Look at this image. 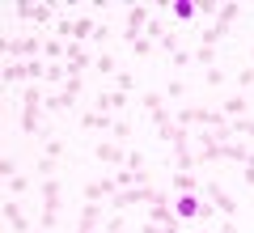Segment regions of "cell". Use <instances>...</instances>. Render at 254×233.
I'll return each mask as SVG.
<instances>
[{
	"label": "cell",
	"mask_w": 254,
	"mask_h": 233,
	"mask_svg": "<svg viewBox=\"0 0 254 233\" xmlns=\"http://www.w3.org/2000/svg\"><path fill=\"white\" fill-rule=\"evenodd\" d=\"M43 55V38L38 34H17V38H4V60H17V64H30Z\"/></svg>",
	"instance_id": "6da1fadb"
},
{
	"label": "cell",
	"mask_w": 254,
	"mask_h": 233,
	"mask_svg": "<svg viewBox=\"0 0 254 233\" xmlns=\"http://www.w3.org/2000/svg\"><path fill=\"white\" fill-rule=\"evenodd\" d=\"M148 21H153V9H148V4H131V9H127V26L119 30V38H123L127 47L140 43V38H144V26H148Z\"/></svg>",
	"instance_id": "7a4b0ae2"
},
{
	"label": "cell",
	"mask_w": 254,
	"mask_h": 233,
	"mask_svg": "<svg viewBox=\"0 0 254 233\" xmlns=\"http://www.w3.org/2000/svg\"><path fill=\"white\" fill-rule=\"evenodd\" d=\"M55 4H26V0H17V21H30V26H55Z\"/></svg>",
	"instance_id": "3957f363"
},
{
	"label": "cell",
	"mask_w": 254,
	"mask_h": 233,
	"mask_svg": "<svg viewBox=\"0 0 254 233\" xmlns=\"http://www.w3.org/2000/svg\"><path fill=\"white\" fill-rule=\"evenodd\" d=\"M21 132L34 136V140H47V136L55 132V123H51L47 110H21Z\"/></svg>",
	"instance_id": "277c9868"
},
{
	"label": "cell",
	"mask_w": 254,
	"mask_h": 233,
	"mask_svg": "<svg viewBox=\"0 0 254 233\" xmlns=\"http://www.w3.org/2000/svg\"><path fill=\"white\" fill-rule=\"evenodd\" d=\"M0 81H4V93H17L21 85H30V72H26V64H17V60H4V68H0Z\"/></svg>",
	"instance_id": "5b68a950"
},
{
	"label": "cell",
	"mask_w": 254,
	"mask_h": 233,
	"mask_svg": "<svg viewBox=\"0 0 254 233\" xmlns=\"http://www.w3.org/2000/svg\"><path fill=\"white\" fill-rule=\"evenodd\" d=\"M127 102H131V93H119V89H110V93H98V98H93V110H98V115H110V119H119Z\"/></svg>",
	"instance_id": "8992f818"
},
{
	"label": "cell",
	"mask_w": 254,
	"mask_h": 233,
	"mask_svg": "<svg viewBox=\"0 0 254 233\" xmlns=\"http://www.w3.org/2000/svg\"><path fill=\"white\" fill-rule=\"evenodd\" d=\"M93 157H98L102 165H115V170H119V165H127V149H123L119 140H102V144H93Z\"/></svg>",
	"instance_id": "52a82bcc"
},
{
	"label": "cell",
	"mask_w": 254,
	"mask_h": 233,
	"mask_svg": "<svg viewBox=\"0 0 254 233\" xmlns=\"http://www.w3.org/2000/svg\"><path fill=\"white\" fill-rule=\"evenodd\" d=\"M4 225H9V233H34V225H30V216L21 212V204L17 199H4Z\"/></svg>",
	"instance_id": "ba28073f"
},
{
	"label": "cell",
	"mask_w": 254,
	"mask_h": 233,
	"mask_svg": "<svg viewBox=\"0 0 254 233\" xmlns=\"http://www.w3.org/2000/svg\"><path fill=\"white\" fill-rule=\"evenodd\" d=\"M170 191H174V195H199L203 182L195 178L190 170H174V174H170Z\"/></svg>",
	"instance_id": "9c48e42d"
},
{
	"label": "cell",
	"mask_w": 254,
	"mask_h": 233,
	"mask_svg": "<svg viewBox=\"0 0 254 233\" xmlns=\"http://www.w3.org/2000/svg\"><path fill=\"white\" fill-rule=\"evenodd\" d=\"M115 191H119V182H115V178H98V182H85L81 195H85V204H102V199H110Z\"/></svg>",
	"instance_id": "30bf717a"
},
{
	"label": "cell",
	"mask_w": 254,
	"mask_h": 233,
	"mask_svg": "<svg viewBox=\"0 0 254 233\" xmlns=\"http://www.w3.org/2000/svg\"><path fill=\"white\" fill-rule=\"evenodd\" d=\"M203 195H208L225 216H233V212H237V199L229 195V191H220V182H203Z\"/></svg>",
	"instance_id": "8fae6325"
},
{
	"label": "cell",
	"mask_w": 254,
	"mask_h": 233,
	"mask_svg": "<svg viewBox=\"0 0 254 233\" xmlns=\"http://www.w3.org/2000/svg\"><path fill=\"white\" fill-rule=\"evenodd\" d=\"M17 98H21V110H43L47 106V85H21Z\"/></svg>",
	"instance_id": "7c38bea8"
},
{
	"label": "cell",
	"mask_w": 254,
	"mask_h": 233,
	"mask_svg": "<svg viewBox=\"0 0 254 233\" xmlns=\"http://www.w3.org/2000/svg\"><path fill=\"white\" fill-rule=\"evenodd\" d=\"M199 208H203V199H195V195H178V199H174V216H178L182 225L199 221Z\"/></svg>",
	"instance_id": "4fadbf2b"
},
{
	"label": "cell",
	"mask_w": 254,
	"mask_h": 233,
	"mask_svg": "<svg viewBox=\"0 0 254 233\" xmlns=\"http://www.w3.org/2000/svg\"><path fill=\"white\" fill-rule=\"evenodd\" d=\"M148 221L165 225V229H182V221L174 216V204H148Z\"/></svg>",
	"instance_id": "5bb4252c"
},
{
	"label": "cell",
	"mask_w": 254,
	"mask_h": 233,
	"mask_svg": "<svg viewBox=\"0 0 254 233\" xmlns=\"http://www.w3.org/2000/svg\"><path fill=\"white\" fill-rule=\"evenodd\" d=\"M115 119L110 115H98V110H81V132H110Z\"/></svg>",
	"instance_id": "9a60e30c"
},
{
	"label": "cell",
	"mask_w": 254,
	"mask_h": 233,
	"mask_svg": "<svg viewBox=\"0 0 254 233\" xmlns=\"http://www.w3.org/2000/svg\"><path fill=\"white\" fill-rule=\"evenodd\" d=\"M220 115H225V119H246V115H250V98H246V93L225 98V102H220Z\"/></svg>",
	"instance_id": "2e32d148"
},
{
	"label": "cell",
	"mask_w": 254,
	"mask_h": 233,
	"mask_svg": "<svg viewBox=\"0 0 254 233\" xmlns=\"http://www.w3.org/2000/svg\"><path fill=\"white\" fill-rule=\"evenodd\" d=\"M43 60H47V64L68 60V43H64V38H55V34H47V38H43Z\"/></svg>",
	"instance_id": "e0dca14e"
},
{
	"label": "cell",
	"mask_w": 254,
	"mask_h": 233,
	"mask_svg": "<svg viewBox=\"0 0 254 233\" xmlns=\"http://www.w3.org/2000/svg\"><path fill=\"white\" fill-rule=\"evenodd\" d=\"M229 34H233V26H225V21H212V26L208 30H199V47H216L220 43V38H229Z\"/></svg>",
	"instance_id": "ac0fdd59"
},
{
	"label": "cell",
	"mask_w": 254,
	"mask_h": 233,
	"mask_svg": "<svg viewBox=\"0 0 254 233\" xmlns=\"http://www.w3.org/2000/svg\"><path fill=\"white\" fill-rule=\"evenodd\" d=\"M93 30H98V21H93V17H72V43H89V38H93Z\"/></svg>",
	"instance_id": "d6986e66"
},
{
	"label": "cell",
	"mask_w": 254,
	"mask_h": 233,
	"mask_svg": "<svg viewBox=\"0 0 254 233\" xmlns=\"http://www.w3.org/2000/svg\"><path fill=\"white\" fill-rule=\"evenodd\" d=\"M170 13L182 21V26H190V21L199 17V13H195V0H170Z\"/></svg>",
	"instance_id": "ffe728a7"
},
{
	"label": "cell",
	"mask_w": 254,
	"mask_h": 233,
	"mask_svg": "<svg viewBox=\"0 0 254 233\" xmlns=\"http://www.w3.org/2000/svg\"><path fill=\"white\" fill-rule=\"evenodd\" d=\"M98 221H102V204H85L76 216V229H98Z\"/></svg>",
	"instance_id": "44dd1931"
},
{
	"label": "cell",
	"mask_w": 254,
	"mask_h": 233,
	"mask_svg": "<svg viewBox=\"0 0 254 233\" xmlns=\"http://www.w3.org/2000/svg\"><path fill=\"white\" fill-rule=\"evenodd\" d=\"M93 72H102V77H119V72H123V68H119V60H115V55H110V51H102L98 60H93Z\"/></svg>",
	"instance_id": "7402d4cb"
},
{
	"label": "cell",
	"mask_w": 254,
	"mask_h": 233,
	"mask_svg": "<svg viewBox=\"0 0 254 233\" xmlns=\"http://www.w3.org/2000/svg\"><path fill=\"white\" fill-rule=\"evenodd\" d=\"M140 110H144L148 119H153L157 110H165V102H161V93H153V89H148V93H140Z\"/></svg>",
	"instance_id": "603a6c76"
},
{
	"label": "cell",
	"mask_w": 254,
	"mask_h": 233,
	"mask_svg": "<svg viewBox=\"0 0 254 233\" xmlns=\"http://www.w3.org/2000/svg\"><path fill=\"white\" fill-rule=\"evenodd\" d=\"M131 132H136V127H131V119H123V115H119V119H115V127H110V140H119V144H123V140H131Z\"/></svg>",
	"instance_id": "cb8c5ba5"
},
{
	"label": "cell",
	"mask_w": 254,
	"mask_h": 233,
	"mask_svg": "<svg viewBox=\"0 0 254 233\" xmlns=\"http://www.w3.org/2000/svg\"><path fill=\"white\" fill-rule=\"evenodd\" d=\"M190 60L203 64V68H216V47H195V51H190Z\"/></svg>",
	"instance_id": "d4e9b609"
},
{
	"label": "cell",
	"mask_w": 254,
	"mask_h": 233,
	"mask_svg": "<svg viewBox=\"0 0 254 233\" xmlns=\"http://www.w3.org/2000/svg\"><path fill=\"white\" fill-rule=\"evenodd\" d=\"M242 13H246V9H242V4H237V0H229V4H220V13H216V17H220V21H225V26H233V21H237V17H242Z\"/></svg>",
	"instance_id": "484cf974"
},
{
	"label": "cell",
	"mask_w": 254,
	"mask_h": 233,
	"mask_svg": "<svg viewBox=\"0 0 254 233\" xmlns=\"http://www.w3.org/2000/svg\"><path fill=\"white\" fill-rule=\"evenodd\" d=\"M4 191H9L13 199H17V195H26V191H30V178H26V174H17V178H9V182H4Z\"/></svg>",
	"instance_id": "4316f807"
},
{
	"label": "cell",
	"mask_w": 254,
	"mask_h": 233,
	"mask_svg": "<svg viewBox=\"0 0 254 233\" xmlns=\"http://www.w3.org/2000/svg\"><path fill=\"white\" fill-rule=\"evenodd\" d=\"M64 153H68V144H64L60 136H51V140H47V149H43V157H55V161H60Z\"/></svg>",
	"instance_id": "83f0119b"
},
{
	"label": "cell",
	"mask_w": 254,
	"mask_h": 233,
	"mask_svg": "<svg viewBox=\"0 0 254 233\" xmlns=\"http://www.w3.org/2000/svg\"><path fill=\"white\" fill-rule=\"evenodd\" d=\"M55 170H60V165H55V157H38V165H34L38 178H55Z\"/></svg>",
	"instance_id": "f1b7e54d"
},
{
	"label": "cell",
	"mask_w": 254,
	"mask_h": 233,
	"mask_svg": "<svg viewBox=\"0 0 254 233\" xmlns=\"http://www.w3.org/2000/svg\"><path fill=\"white\" fill-rule=\"evenodd\" d=\"M115 85H119V93H131V89H136V72H119V77H115Z\"/></svg>",
	"instance_id": "f546056e"
},
{
	"label": "cell",
	"mask_w": 254,
	"mask_h": 233,
	"mask_svg": "<svg viewBox=\"0 0 254 233\" xmlns=\"http://www.w3.org/2000/svg\"><path fill=\"white\" fill-rule=\"evenodd\" d=\"M93 43H98V47L115 43V26H102V21H98V30H93Z\"/></svg>",
	"instance_id": "4dcf8cb0"
},
{
	"label": "cell",
	"mask_w": 254,
	"mask_h": 233,
	"mask_svg": "<svg viewBox=\"0 0 254 233\" xmlns=\"http://www.w3.org/2000/svg\"><path fill=\"white\" fill-rule=\"evenodd\" d=\"M237 85H242V93H246V89H254V64L237 68Z\"/></svg>",
	"instance_id": "1f68e13d"
},
{
	"label": "cell",
	"mask_w": 254,
	"mask_h": 233,
	"mask_svg": "<svg viewBox=\"0 0 254 233\" xmlns=\"http://www.w3.org/2000/svg\"><path fill=\"white\" fill-rule=\"evenodd\" d=\"M157 47H161V51H170V55H174V51H182V38H178V30H170V34H165Z\"/></svg>",
	"instance_id": "d6a6232c"
},
{
	"label": "cell",
	"mask_w": 254,
	"mask_h": 233,
	"mask_svg": "<svg viewBox=\"0 0 254 233\" xmlns=\"http://www.w3.org/2000/svg\"><path fill=\"white\" fill-rule=\"evenodd\" d=\"M148 157H144V153H140V149H131V153H127V165H123V170H148Z\"/></svg>",
	"instance_id": "836d02e7"
},
{
	"label": "cell",
	"mask_w": 254,
	"mask_h": 233,
	"mask_svg": "<svg viewBox=\"0 0 254 233\" xmlns=\"http://www.w3.org/2000/svg\"><path fill=\"white\" fill-rule=\"evenodd\" d=\"M203 81H208V89H220V85H225V68H208Z\"/></svg>",
	"instance_id": "e575fe53"
},
{
	"label": "cell",
	"mask_w": 254,
	"mask_h": 233,
	"mask_svg": "<svg viewBox=\"0 0 254 233\" xmlns=\"http://www.w3.org/2000/svg\"><path fill=\"white\" fill-rule=\"evenodd\" d=\"M187 136H190L187 127H178V132H174V140H170V144H174V157H178V153H190V149H187Z\"/></svg>",
	"instance_id": "d590c367"
},
{
	"label": "cell",
	"mask_w": 254,
	"mask_h": 233,
	"mask_svg": "<svg viewBox=\"0 0 254 233\" xmlns=\"http://www.w3.org/2000/svg\"><path fill=\"white\" fill-rule=\"evenodd\" d=\"M153 47H157V43L140 38V43H131V55H136V60H148V55H153Z\"/></svg>",
	"instance_id": "8d00e7d4"
},
{
	"label": "cell",
	"mask_w": 254,
	"mask_h": 233,
	"mask_svg": "<svg viewBox=\"0 0 254 233\" xmlns=\"http://www.w3.org/2000/svg\"><path fill=\"white\" fill-rule=\"evenodd\" d=\"M0 174H4V182H9V178H17V161H13L9 153L0 157Z\"/></svg>",
	"instance_id": "74e56055"
},
{
	"label": "cell",
	"mask_w": 254,
	"mask_h": 233,
	"mask_svg": "<svg viewBox=\"0 0 254 233\" xmlns=\"http://www.w3.org/2000/svg\"><path fill=\"white\" fill-rule=\"evenodd\" d=\"M106 233H127V225H123V212H115V216L106 221Z\"/></svg>",
	"instance_id": "f35d334b"
},
{
	"label": "cell",
	"mask_w": 254,
	"mask_h": 233,
	"mask_svg": "<svg viewBox=\"0 0 254 233\" xmlns=\"http://www.w3.org/2000/svg\"><path fill=\"white\" fill-rule=\"evenodd\" d=\"M165 98H187V85H182V81H170V85H165Z\"/></svg>",
	"instance_id": "ab89813d"
},
{
	"label": "cell",
	"mask_w": 254,
	"mask_h": 233,
	"mask_svg": "<svg viewBox=\"0 0 254 233\" xmlns=\"http://www.w3.org/2000/svg\"><path fill=\"white\" fill-rule=\"evenodd\" d=\"M170 64H174V68H187V64H195V60H190V51H174Z\"/></svg>",
	"instance_id": "60d3db41"
},
{
	"label": "cell",
	"mask_w": 254,
	"mask_h": 233,
	"mask_svg": "<svg viewBox=\"0 0 254 233\" xmlns=\"http://www.w3.org/2000/svg\"><path fill=\"white\" fill-rule=\"evenodd\" d=\"M195 13H220L216 0H195Z\"/></svg>",
	"instance_id": "b9f144b4"
},
{
	"label": "cell",
	"mask_w": 254,
	"mask_h": 233,
	"mask_svg": "<svg viewBox=\"0 0 254 233\" xmlns=\"http://www.w3.org/2000/svg\"><path fill=\"white\" fill-rule=\"evenodd\" d=\"M140 233H178V229H165V225H157V221H144V229Z\"/></svg>",
	"instance_id": "7bdbcfd3"
},
{
	"label": "cell",
	"mask_w": 254,
	"mask_h": 233,
	"mask_svg": "<svg viewBox=\"0 0 254 233\" xmlns=\"http://www.w3.org/2000/svg\"><path fill=\"white\" fill-rule=\"evenodd\" d=\"M212 216H216V204H212V199H203V208H199V221H212Z\"/></svg>",
	"instance_id": "ee69618b"
},
{
	"label": "cell",
	"mask_w": 254,
	"mask_h": 233,
	"mask_svg": "<svg viewBox=\"0 0 254 233\" xmlns=\"http://www.w3.org/2000/svg\"><path fill=\"white\" fill-rule=\"evenodd\" d=\"M220 233H237V225H233V216H225V221H220Z\"/></svg>",
	"instance_id": "f6af8a7d"
},
{
	"label": "cell",
	"mask_w": 254,
	"mask_h": 233,
	"mask_svg": "<svg viewBox=\"0 0 254 233\" xmlns=\"http://www.w3.org/2000/svg\"><path fill=\"white\" fill-rule=\"evenodd\" d=\"M76 233H106V229H76Z\"/></svg>",
	"instance_id": "bcb514c9"
},
{
	"label": "cell",
	"mask_w": 254,
	"mask_h": 233,
	"mask_svg": "<svg viewBox=\"0 0 254 233\" xmlns=\"http://www.w3.org/2000/svg\"><path fill=\"white\" fill-rule=\"evenodd\" d=\"M250 64H254V47H250Z\"/></svg>",
	"instance_id": "7dc6e473"
}]
</instances>
